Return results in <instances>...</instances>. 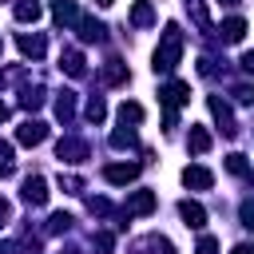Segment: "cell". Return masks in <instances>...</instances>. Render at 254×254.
Segmentation results:
<instances>
[{
    "instance_id": "6da1fadb",
    "label": "cell",
    "mask_w": 254,
    "mask_h": 254,
    "mask_svg": "<svg viewBox=\"0 0 254 254\" xmlns=\"http://www.w3.org/2000/svg\"><path fill=\"white\" fill-rule=\"evenodd\" d=\"M179 60H183V32H179V24H167V32H163V40H159V48H155V71H175L179 67Z\"/></svg>"
},
{
    "instance_id": "7a4b0ae2",
    "label": "cell",
    "mask_w": 254,
    "mask_h": 254,
    "mask_svg": "<svg viewBox=\"0 0 254 254\" xmlns=\"http://www.w3.org/2000/svg\"><path fill=\"white\" fill-rule=\"evenodd\" d=\"M187 99H190V87H187L183 79H171V83H167V87L159 91V103L167 107V127L175 123V107H183Z\"/></svg>"
},
{
    "instance_id": "3957f363",
    "label": "cell",
    "mask_w": 254,
    "mask_h": 254,
    "mask_svg": "<svg viewBox=\"0 0 254 254\" xmlns=\"http://www.w3.org/2000/svg\"><path fill=\"white\" fill-rule=\"evenodd\" d=\"M20 198L32 202V206H44V202H48V183H44L40 175H28L24 187H20Z\"/></svg>"
},
{
    "instance_id": "277c9868",
    "label": "cell",
    "mask_w": 254,
    "mask_h": 254,
    "mask_svg": "<svg viewBox=\"0 0 254 254\" xmlns=\"http://www.w3.org/2000/svg\"><path fill=\"white\" fill-rule=\"evenodd\" d=\"M155 210V190H131L127 194V202H123V214L131 218V214H151Z\"/></svg>"
},
{
    "instance_id": "5b68a950",
    "label": "cell",
    "mask_w": 254,
    "mask_h": 254,
    "mask_svg": "<svg viewBox=\"0 0 254 254\" xmlns=\"http://www.w3.org/2000/svg\"><path fill=\"white\" fill-rule=\"evenodd\" d=\"M16 139H20L24 147H40V143L48 139V123H40V119H28V123H20Z\"/></svg>"
},
{
    "instance_id": "8992f818",
    "label": "cell",
    "mask_w": 254,
    "mask_h": 254,
    "mask_svg": "<svg viewBox=\"0 0 254 254\" xmlns=\"http://www.w3.org/2000/svg\"><path fill=\"white\" fill-rule=\"evenodd\" d=\"M206 107H210V115L218 119V127H222V135H238V127H234V115H230V107L218 99V95H210L206 99Z\"/></svg>"
},
{
    "instance_id": "52a82bcc",
    "label": "cell",
    "mask_w": 254,
    "mask_h": 254,
    "mask_svg": "<svg viewBox=\"0 0 254 254\" xmlns=\"http://www.w3.org/2000/svg\"><path fill=\"white\" fill-rule=\"evenodd\" d=\"M135 175H139V167H135V163H111V167H103V179H107V183H115V187L135 183Z\"/></svg>"
},
{
    "instance_id": "ba28073f",
    "label": "cell",
    "mask_w": 254,
    "mask_h": 254,
    "mask_svg": "<svg viewBox=\"0 0 254 254\" xmlns=\"http://www.w3.org/2000/svg\"><path fill=\"white\" fill-rule=\"evenodd\" d=\"M56 155H60V163H79V159L87 155V143H83V139H60Z\"/></svg>"
},
{
    "instance_id": "9c48e42d",
    "label": "cell",
    "mask_w": 254,
    "mask_h": 254,
    "mask_svg": "<svg viewBox=\"0 0 254 254\" xmlns=\"http://www.w3.org/2000/svg\"><path fill=\"white\" fill-rule=\"evenodd\" d=\"M16 44H20V52H24V56H32V60H40V56L48 52V40H44L40 32H32V36H28V32H20V40H16Z\"/></svg>"
},
{
    "instance_id": "30bf717a",
    "label": "cell",
    "mask_w": 254,
    "mask_h": 254,
    "mask_svg": "<svg viewBox=\"0 0 254 254\" xmlns=\"http://www.w3.org/2000/svg\"><path fill=\"white\" fill-rule=\"evenodd\" d=\"M75 24H79V40H83V44H99L103 32H107V28H103L99 20H91V16H79Z\"/></svg>"
},
{
    "instance_id": "8fae6325",
    "label": "cell",
    "mask_w": 254,
    "mask_h": 254,
    "mask_svg": "<svg viewBox=\"0 0 254 254\" xmlns=\"http://www.w3.org/2000/svg\"><path fill=\"white\" fill-rule=\"evenodd\" d=\"M179 218H183L187 226H194V230H198V226L206 222V210H202L198 202H190V198H183V202H179Z\"/></svg>"
},
{
    "instance_id": "7c38bea8",
    "label": "cell",
    "mask_w": 254,
    "mask_h": 254,
    "mask_svg": "<svg viewBox=\"0 0 254 254\" xmlns=\"http://www.w3.org/2000/svg\"><path fill=\"white\" fill-rule=\"evenodd\" d=\"M183 183L194 187V190H206V187L214 183V175H210L206 167H187V171H183Z\"/></svg>"
},
{
    "instance_id": "4fadbf2b",
    "label": "cell",
    "mask_w": 254,
    "mask_h": 254,
    "mask_svg": "<svg viewBox=\"0 0 254 254\" xmlns=\"http://www.w3.org/2000/svg\"><path fill=\"white\" fill-rule=\"evenodd\" d=\"M44 16V4L40 0H16V20L20 24H36Z\"/></svg>"
},
{
    "instance_id": "5bb4252c",
    "label": "cell",
    "mask_w": 254,
    "mask_h": 254,
    "mask_svg": "<svg viewBox=\"0 0 254 254\" xmlns=\"http://www.w3.org/2000/svg\"><path fill=\"white\" fill-rule=\"evenodd\" d=\"M218 32H222V40H226V44H238V40L246 36V20H242V16H230V20H222V28H218Z\"/></svg>"
},
{
    "instance_id": "9a60e30c",
    "label": "cell",
    "mask_w": 254,
    "mask_h": 254,
    "mask_svg": "<svg viewBox=\"0 0 254 254\" xmlns=\"http://www.w3.org/2000/svg\"><path fill=\"white\" fill-rule=\"evenodd\" d=\"M187 147H190L194 155H206V151H210V131H206V127H190Z\"/></svg>"
},
{
    "instance_id": "2e32d148",
    "label": "cell",
    "mask_w": 254,
    "mask_h": 254,
    "mask_svg": "<svg viewBox=\"0 0 254 254\" xmlns=\"http://www.w3.org/2000/svg\"><path fill=\"white\" fill-rule=\"evenodd\" d=\"M52 16H56V24H75L79 20V12H75L71 0H52Z\"/></svg>"
},
{
    "instance_id": "e0dca14e",
    "label": "cell",
    "mask_w": 254,
    "mask_h": 254,
    "mask_svg": "<svg viewBox=\"0 0 254 254\" xmlns=\"http://www.w3.org/2000/svg\"><path fill=\"white\" fill-rule=\"evenodd\" d=\"M131 24H135V28H147V24H155V8H151L147 0H135V8H131Z\"/></svg>"
},
{
    "instance_id": "ac0fdd59",
    "label": "cell",
    "mask_w": 254,
    "mask_h": 254,
    "mask_svg": "<svg viewBox=\"0 0 254 254\" xmlns=\"http://www.w3.org/2000/svg\"><path fill=\"white\" fill-rule=\"evenodd\" d=\"M60 67H64L71 79H79V75H83V56L71 48V52H64V56H60Z\"/></svg>"
},
{
    "instance_id": "d6986e66",
    "label": "cell",
    "mask_w": 254,
    "mask_h": 254,
    "mask_svg": "<svg viewBox=\"0 0 254 254\" xmlns=\"http://www.w3.org/2000/svg\"><path fill=\"white\" fill-rule=\"evenodd\" d=\"M56 115H60L64 123L75 119V91H60V99H56Z\"/></svg>"
},
{
    "instance_id": "ffe728a7",
    "label": "cell",
    "mask_w": 254,
    "mask_h": 254,
    "mask_svg": "<svg viewBox=\"0 0 254 254\" xmlns=\"http://www.w3.org/2000/svg\"><path fill=\"white\" fill-rule=\"evenodd\" d=\"M103 79H107V83H123V79H127V67H123L119 60H107V64H103Z\"/></svg>"
},
{
    "instance_id": "44dd1931",
    "label": "cell",
    "mask_w": 254,
    "mask_h": 254,
    "mask_svg": "<svg viewBox=\"0 0 254 254\" xmlns=\"http://www.w3.org/2000/svg\"><path fill=\"white\" fill-rule=\"evenodd\" d=\"M226 171L238 175V179H250V163H246V155H226Z\"/></svg>"
},
{
    "instance_id": "7402d4cb",
    "label": "cell",
    "mask_w": 254,
    "mask_h": 254,
    "mask_svg": "<svg viewBox=\"0 0 254 254\" xmlns=\"http://www.w3.org/2000/svg\"><path fill=\"white\" fill-rule=\"evenodd\" d=\"M119 123H143V107L139 103H119Z\"/></svg>"
},
{
    "instance_id": "603a6c76",
    "label": "cell",
    "mask_w": 254,
    "mask_h": 254,
    "mask_svg": "<svg viewBox=\"0 0 254 254\" xmlns=\"http://www.w3.org/2000/svg\"><path fill=\"white\" fill-rule=\"evenodd\" d=\"M111 147H119V151H123V147H135V131H131V127L123 123V127H119V131L111 135Z\"/></svg>"
},
{
    "instance_id": "cb8c5ba5",
    "label": "cell",
    "mask_w": 254,
    "mask_h": 254,
    "mask_svg": "<svg viewBox=\"0 0 254 254\" xmlns=\"http://www.w3.org/2000/svg\"><path fill=\"white\" fill-rule=\"evenodd\" d=\"M20 103H24L28 111H36V107L44 103V91H40V87H24V95H20Z\"/></svg>"
},
{
    "instance_id": "d4e9b609",
    "label": "cell",
    "mask_w": 254,
    "mask_h": 254,
    "mask_svg": "<svg viewBox=\"0 0 254 254\" xmlns=\"http://www.w3.org/2000/svg\"><path fill=\"white\" fill-rule=\"evenodd\" d=\"M16 159H12V143H0V175H12Z\"/></svg>"
},
{
    "instance_id": "484cf974",
    "label": "cell",
    "mask_w": 254,
    "mask_h": 254,
    "mask_svg": "<svg viewBox=\"0 0 254 254\" xmlns=\"http://www.w3.org/2000/svg\"><path fill=\"white\" fill-rule=\"evenodd\" d=\"M103 115H107L103 99H99V95H95V99H87V119H91V123H103Z\"/></svg>"
},
{
    "instance_id": "4316f807",
    "label": "cell",
    "mask_w": 254,
    "mask_h": 254,
    "mask_svg": "<svg viewBox=\"0 0 254 254\" xmlns=\"http://www.w3.org/2000/svg\"><path fill=\"white\" fill-rule=\"evenodd\" d=\"M238 214H242V226H246V230H254V198H246V202L238 206Z\"/></svg>"
},
{
    "instance_id": "83f0119b",
    "label": "cell",
    "mask_w": 254,
    "mask_h": 254,
    "mask_svg": "<svg viewBox=\"0 0 254 254\" xmlns=\"http://www.w3.org/2000/svg\"><path fill=\"white\" fill-rule=\"evenodd\" d=\"M67 226H71V214H64V210H60V214H52V222H48V230H56V234H60V230H67Z\"/></svg>"
},
{
    "instance_id": "f1b7e54d",
    "label": "cell",
    "mask_w": 254,
    "mask_h": 254,
    "mask_svg": "<svg viewBox=\"0 0 254 254\" xmlns=\"http://www.w3.org/2000/svg\"><path fill=\"white\" fill-rule=\"evenodd\" d=\"M234 99H238V103H246V107H254V87L238 83V87H234Z\"/></svg>"
},
{
    "instance_id": "f546056e",
    "label": "cell",
    "mask_w": 254,
    "mask_h": 254,
    "mask_svg": "<svg viewBox=\"0 0 254 254\" xmlns=\"http://www.w3.org/2000/svg\"><path fill=\"white\" fill-rule=\"evenodd\" d=\"M60 187H64V190H71V194H75V190H79V187H83V183H79V179H75V175H60Z\"/></svg>"
},
{
    "instance_id": "4dcf8cb0",
    "label": "cell",
    "mask_w": 254,
    "mask_h": 254,
    "mask_svg": "<svg viewBox=\"0 0 254 254\" xmlns=\"http://www.w3.org/2000/svg\"><path fill=\"white\" fill-rule=\"evenodd\" d=\"M214 250H218V242H214V238H210V234H206V238H202V242H198V254H214Z\"/></svg>"
},
{
    "instance_id": "1f68e13d",
    "label": "cell",
    "mask_w": 254,
    "mask_h": 254,
    "mask_svg": "<svg viewBox=\"0 0 254 254\" xmlns=\"http://www.w3.org/2000/svg\"><path fill=\"white\" fill-rule=\"evenodd\" d=\"M4 222H12V206L0 198V226H4Z\"/></svg>"
},
{
    "instance_id": "d6a6232c",
    "label": "cell",
    "mask_w": 254,
    "mask_h": 254,
    "mask_svg": "<svg viewBox=\"0 0 254 254\" xmlns=\"http://www.w3.org/2000/svg\"><path fill=\"white\" fill-rule=\"evenodd\" d=\"M242 67H246V71L254 75V52H246V56H242Z\"/></svg>"
},
{
    "instance_id": "836d02e7",
    "label": "cell",
    "mask_w": 254,
    "mask_h": 254,
    "mask_svg": "<svg viewBox=\"0 0 254 254\" xmlns=\"http://www.w3.org/2000/svg\"><path fill=\"white\" fill-rule=\"evenodd\" d=\"M230 254H250V246H246V242H242V246H234V250H230Z\"/></svg>"
},
{
    "instance_id": "e575fe53",
    "label": "cell",
    "mask_w": 254,
    "mask_h": 254,
    "mask_svg": "<svg viewBox=\"0 0 254 254\" xmlns=\"http://www.w3.org/2000/svg\"><path fill=\"white\" fill-rule=\"evenodd\" d=\"M0 119H8V103L4 99H0Z\"/></svg>"
},
{
    "instance_id": "d590c367",
    "label": "cell",
    "mask_w": 254,
    "mask_h": 254,
    "mask_svg": "<svg viewBox=\"0 0 254 254\" xmlns=\"http://www.w3.org/2000/svg\"><path fill=\"white\" fill-rule=\"evenodd\" d=\"M95 4H99V8H111V4H115V0H95Z\"/></svg>"
},
{
    "instance_id": "8d00e7d4",
    "label": "cell",
    "mask_w": 254,
    "mask_h": 254,
    "mask_svg": "<svg viewBox=\"0 0 254 254\" xmlns=\"http://www.w3.org/2000/svg\"><path fill=\"white\" fill-rule=\"evenodd\" d=\"M0 254H12V250H8V246H4V242H0Z\"/></svg>"
},
{
    "instance_id": "74e56055",
    "label": "cell",
    "mask_w": 254,
    "mask_h": 254,
    "mask_svg": "<svg viewBox=\"0 0 254 254\" xmlns=\"http://www.w3.org/2000/svg\"><path fill=\"white\" fill-rule=\"evenodd\" d=\"M218 4H238V0H218Z\"/></svg>"
}]
</instances>
